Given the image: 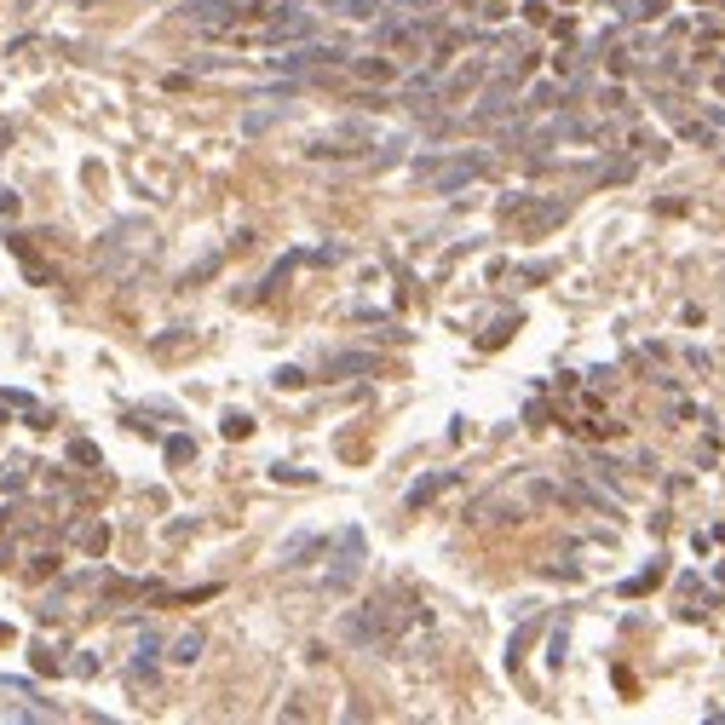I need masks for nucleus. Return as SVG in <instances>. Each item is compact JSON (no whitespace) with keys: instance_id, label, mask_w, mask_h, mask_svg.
Masks as SVG:
<instances>
[{"instance_id":"1","label":"nucleus","mask_w":725,"mask_h":725,"mask_svg":"<svg viewBox=\"0 0 725 725\" xmlns=\"http://www.w3.org/2000/svg\"><path fill=\"white\" fill-rule=\"evenodd\" d=\"M484 173H490V156L484 150H461V156H438V167L426 179H432V196H455V190H467Z\"/></svg>"},{"instance_id":"2","label":"nucleus","mask_w":725,"mask_h":725,"mask_svg":"<svg viewBox=\"0 0 725 725\" xmlns=\"http://www.w3.org/2000/svg\"><path fill=\"white\" fill-rule=\"evenodd\" d=\"M340 639H346V645H386V639H392V610H386V599H380V605L346 610Z\"/></svg>"},{"instance_id":"3","label":"nucleus","mask_w":725,"mask_h":725,"mask_svg":"<svg viewBox=\"0 0 725 725\" xmlns=\"http://www.w3.org/2000/svg\"><path fill=\"white\" fill-rule=\"evenodd\" d=\"M317 35V18L305 12V6H277L265 29H259V41H271V47H288V41H311Z\"/></svg>"},{"instance_id":"4","label":"nucleus","mask_w":725,"mask_h":725,"mask_svg":"<svg viewBox=\"0 0 725 725\" xmlns=\"http://www.w3.org/2000/svg\"><path fill=\"white\" fill-rule=\"evenodd\" d=\"M507 213H518V231H524V236H547L553 225H564L570 202H564V196H536V202H524V208L513 202Z\"/></svg>"},{"instance_id":"5","label":"nucleus","mask_w":725,"mask_h":725,"mask_svg":"<svg viewBox=\"0 0 725 725\" xmlns=\"http://www.w3.org/2000/svg\"><path fill=\"white\" fill-rule=\"evenodd\" d=\"M317 64H346V47H323V41H294V52L271 58V70H282V75H305V70H317Z\"/></svg>"},{"instance_id":"6","label":"nucleus","mask_w":725,"mask_h":725,"mask_svg":"<svg viewBox=\"0 0 725 725\" xmlns=\"http://www.w3.org/2000/svg\"><path fill=\"white\" fill-rule=\"evenodd\" d=\"M190 24H202V29H236L242 18H248V0H185L179 6Z\"/></svg>"},{"instance_id":"7","label":"nucleus","mask_w":725,"mask_h":725,"mask_svg":"<svg viewBox=\"0 0 725 725\" xmlns=\"http://www.w3.org/2000/svg\"><path fill=\"white\" fill-rule=\"evenodd\" d=\"M369 375H380L375 351H334V357H323V380H369Z\"/></svg>"},{"instance_id":"8","label":"nucleus","mask_w":725,"mask_h":725,"mask_svg":"<svg viewBox=\"0 0 725 725\" xmlns=\"http://www.w3.org/2000/svg\"><path fill=\"white\" fill-rule=\"evenodd\" d=\"M357 570H363V530H346V536H340V564H334L328 587H351Z\"/></svg>"},{"instance_id":"9","label":"nucleus","mask_w":725,"mask_h":725,"mask_svg":"<svg viewBox=\"0 0 725 725\" xmlns=\"http://www.w3.org/2000/svg\"><path fill=\"white\" fill-rule=\"evenodd\" d=\"M449 484H455V472H432V478H421V484L409 490V507H426V501H438Z\"/></svg>"},{"instance_id":"10","label":"nucleus","mask_w":725,"mask_h":725,"mask_svg":"<svg viewBox=\"0 0 725 725\" xmlns=\"http://www.w3.org/2000/svg\"><path fill=\"white\" fill-rule=\"evenodd\" d=\"M323 547H328L323 536H294L288 547H282V564H311L317 553H323Z\"/></svg>"},{"instance_id":"11","label":"nucleus","mask_w":725,"mask_h":725,"mask_svg":"<svg viewBox=\"0 0 725 725\" xmlns=\"http://www.w3.org/2000/svg\"><path fill=\"white\" fill-rule=\"evenodd\" d=\"M351 75H363V81H392L398 64H392V58H351Z\"/></svg>"},{"instance_id":"12","label":"nucleus","mask_w":725,"mask_h":725,"mask_svg":"<svg viewBox=\"0 0 725 725\" xmlns=\"http://www.w3.org/2000/svg\"><path fill=\"white\" fill-rule=\"evenodd\" d=\"M202 645H208V639H202V628L179 633V639H173V662H179V668H190V662L202 656Z\"/></svg>"},{"instance_id":"13","label":"nucleus","mask_w":725,"mask_h":725,"mask_svg":"<svg viewBox=\"0 0 725 725\" xmlns=\"http://www.w3.org/2000/svg\"><path fill=\"white\" fill-rule=\"evenodd\" d=\"M484 75H490V64H467V70H461V75H455V81H449V87H444V98H461V93H472V87H478Z\"/></svg>"},{"instance_id":"14","label":"nucleus","mask_w":725,"mask_h":725,"mask_svg":"<svg viewBox=\"0 0 725 725\" xmlns=\"http://www.w3.org/2000/svg\"><path fill=\"white\" fill-rule=\"evenodd\" d=\"M75 541H81L87 553H104V547H110V530H104V524H81V530H75Z\"/></svg>"},{"instance_id":"15","label":"nucleus","mask_w":725,"mask_h":725,"mask_svg":"<svg viewBox=\"0 0 725 725\" xmlns=\"http://www.w3.org/2000/svg\"><path fill=\"white\" fill-rule=\"evenodd\" d=\"M536 628H541V622H536V616H530V622H524V628L513 633V645H507V662H513V668H518V656L530 651V639H536Z\"/></svg>"},{"instance_id":"16","label":"nucleus","mask_w":725,"mask_h":725,"mask_svg":"<svg viewBox=\"0 0 725 725\" xmlns=\"http://www.w3.org/2000/svg\"><path fill=\"white\" fill-rule=\"evenodd\" d=\"M219 432H225V438H248V432H254V415H242V409H231V415L219 421Z\"/></svg>"},{"instance_id":"17","label":"nucleus","mask_w":725,"mask_h":725,"mask_svg":"<svg viewBox=\"0 0 725 725\" xmlns=\"http://www.w3.org/2000/svg\"><path fill=\"white\" fill-rule=\"evenodd\" d=\"M513 328H518V317H501V323H490V334H484V340H478V346H484V351L507 346V334H513Z\"/></svg>"},{"instance_id":"18","label":"nucleus","mask_w":725,"mask_h":725,"mask_svg":"<svg viewBox=\"0 0 725 725\" xmlns=\"http://www.w3.org/2000/svg\"><path fill=\"white\" fill-rule=\"evenodd\" d=\"M564 645H570V628L559 622V628H553V639H547V668H559V662H564Z\"/></svg>"},{"instance_id":"19","label":"nucleus","mask_w":725,"mask_h":725,"mask_svg":"<svg viewBox=\"0 0 725 725\" xmlns=\"http://www.w3.org/2000/svg\"><path fill=\"white\" fill-rule=\"evenodd\" d=\"M656 582H662V559H656L651 570H645V576H633V582H622V593L633 599V593H645V587H656Z\"/></svg>"},{"instance_id":"20","label":"nucleus","mask_w":725,"mask_h":725,"mask_svg":"<svg viewBox=\"0 0 725 725\" xmlns=\"http://www.w3.org/2000/svg\"><path fill=\"white\" fill-rule=\"evenodd\" d=\"M167 461H173V467L196 461V444H190V438H167Z\"/></svg>"},{"instance_id":"21","label":"nucleus","mask_w":725,"mask_h":725,"mask_svg":"<svg viewBox=\"0 0 725 725\" xmlns=\"http://www.w3.org/2000/svg\"><path fill=\"white\" fill-rule=\"evenodd\" d=\"M70 461H75V467H98V449L87 444V438H75V444H70Z\"/></svg>"},{"instance_id":"22","label":"nucleus","mask_w":725,"mask_h":725,"mask_svg":"<svg viewBox=\"0 0 725 725\" xmlns=\"http://www.w3.org/2000/svg\"><path fill=\"white\" fill-rule=\"evenodd\" d=\"M271 121H282V110H254V116L242 121V127H248V133H265V127H271Z\"/></svg>"},{"instance_id":"23","label":"nucleus","mask_w":725,"mask_h":725,"mask_svg":"<svg viewBox=\"0 0 725 725\" xmlns=\"http://www.w3.org/2000/svg\"><path fill=\"white\" fill-rule=\"evenodd\" d=\"M380 6H386V0H346V12H351V18H375Z\"/></svg>"},{"instance_id":"24","label":"nucleus","mask_w":725,"mask_h":725,"mask_svg":"<svg viewBox=\"0 0 725 725\" xmlns=\"http://www.w3.org/2000/svg\"><path fill=\"white\" fill-rule=\"evenodd\" d=\"M271 478H282V484H311V472H300V467H271Z\"/></svg>"},{"instance_id":"25","label":"nucleus","mask_w":725,"mask_h":725,"mask_svg":"<svg viewBox=\"0 0 725 725\" xmlns=\"http://www.w3.org/2000/svg\"><path fill=\"white\" fill-rule=\"evenodd\" d=\"M277 386H305V369H277Z\"/></svg>"},{"instance_id":"26","label":"nucleus","mask_w":725,"mask_h":725,"mask_svg":"<svg viewBox=\"0 0 725 725\" xmlns=\"http://www.w3.org/2000/svg\"><path fill=\"white\" fill-rule=\"evenodd\" d=\"M708 127H714V133H725V104H720V110H708Z\"/></svg>"},{"instance_id":"27","label":"nucleus","mask_w":725,"mask_h":725,"mask_svg":"<svg viewBox=\"0 0 725 725\" xmlns=\"http://www.w3.org/2000/svg\"><path fill=\"white\" fill-rule=\"evenodd\" d=\"M0 213H18V196L12 190H0Z\"/></svg>"},{"instance_id":"28","label":"nucleus","mask_w":725,"mask_h":725,"mask_svg":"<svg viewBox=\"0 0 725 725\" xmlns=\"http://www.w3.org/2000/svg\"><path fill=\"white\" fill-rule=\"evenodd\" d=\"M478 6H484L478 18H501V0H478Z\"/></svg>"}]
</instances>
